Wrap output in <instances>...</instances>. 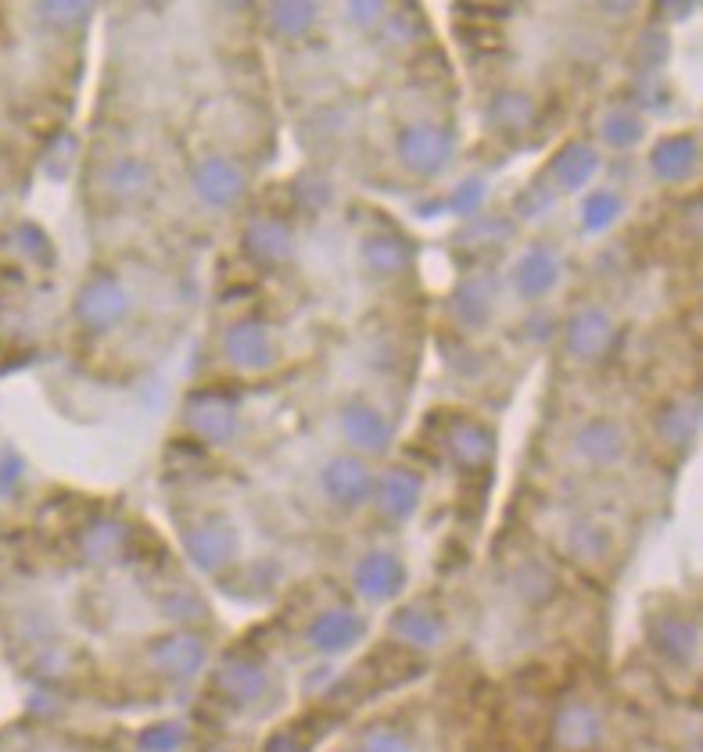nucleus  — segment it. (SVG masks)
I'll list each match as a JSON object with an SVG mask.
<instances>
[{
	"mask_svg": "<svg viewBox=\"0 0 703 752\" xmlns=\"http://www.w3.org/2000/svg\"><path fill=\"white\" fill-rule=\"evenodd\" d=\"M126 308H130V294L112 272L90 277V283L79 291V301H76V316L87 326H93V330H108V326L126 316Z\"/></svg>",
	"mask_w": 703,
	"mask_h": 752,
	"instance_id": "f257e3e1",
	"label": "nucleus"
},
{
	"mask_svg": "<svg viewBox=\"0 0 703 752\" xmlns=\"http://www.w3.org/2000/svg\"><path fill=\"white\" fill-rule=\"evenodd\" d=\"M399 150H402L405 166L431 176L449 166V158L456 150V136L445 126H410L399 136Z\"/></svg>",
	"mask_w": 703,
	"mask_h": 752,
	"instance_id": "f03ea898",
	"label": "nucleus"
},
{
	"mask_svg": "<svg viewBox=\"0 0 703 752\" xmlns=\"http://www.w3.org/2000/svg\"><path fill=\"white\" fill-rule=\"evenodd\" d=\"M183 545L201 570H223L237 555V535L226 519H201L198 527L187 530Z\"/></svg>",
	"mask_w": 703,
	"mask_h": 752,
	"instance_id": "7ed1b4c3",
	"label": "nucleus"
},
{
	"mask_svg": "<svg viewBox=\"0 0 703 752\" xmlns=\"http://www.w3.org/2000/svg\"><path fill=\"white\" fill-rule=\"evenodd\" d=\"M614 340V323L603 308H585L578 312L567 326V348H571L578 359H600V355L611 348Z\"/></svg>",
	"mask_w": 703,
	"mask_h": 752,
	"instance_id": "20e7f679",
	"label": "nucleus"
},
{
	"mask_svg": "<svg viewBox=\"0 0 703 752\" xmlns=\"http://www.w3.org/2000/svg\"><path fill=\"white\" fill-rule=\"evenodd\" d=\"M194 190L205 204H230L245 190V172H241L230 158H209L201 161L194 172Z\"/></svg>",
	"mask_w": 703,
	"mask_h": 752,
	"instance_id": "39448f33",
	"label": "nucleus"
},
{
	"mask_svg": "<svg viewBox=\"0 0 703 752\" xmlns=\"http://www.w3.org/2000/svg\"><path fill=\"white\" fill-rule=\"evenodd\" d=\"M152 660L158 670H166L172 677H191L194 670H201L205 663V641L198 635H169V638H158L152 646Z\"/></svg>",
	"mask_w": 703,
	"mask_h": 752,
	"instance_id": "423d86ee",
	"label": "nucleus"
},
{
	"mask_svg": "<svg viewBox=\"0 0 703 752\" xmlns=\"http://www.w3.org/2000/svg\"><path fill=\"white\" fill-rule=\"evenodd\" d=\"M187 423H191V430H198L205 441H226L237 427L234 402H226L223 394H198V399H191V405H187Z\"/></svg>",
	"mask_w": 703,
	"mask_h": 752,
	"instance_id": "0eeeda50",
	"label": "nucleus"
},
{
	"mask_svg": "<svg viewBox=\"0 0 703 752\" xmlns=\"http://www.w3.org/2000/svg\"><path fill=\"white\" fill-rule=\"evenodd\" d=\"M226 355L234 359L241 369H266L274 362V345H269V334L263 323H237L226 330Z\"/></svg>",
	"mask_w": 703,
	"mask_h": 752,
	"instance_id": "6e6552de",
	"label": "nucleus"
},
{
	"mask_svg": "<svg viewBox=\"0 0 703 752\" xmlns=\"http://www.w3.org/2000/svg\"><path fill=\"white\" fill-rule=\"evenodd\" d=\"M323 487H327V495H331L334 502H342V505H359L362 498L370 495L373 481H370V470L362 467L359 459L342 456V459H334V462H331L327 473H323Z\"/></svg>",
	"mask_w": 703,
	"mask_h": 752,
	"instance_id": "1a4fd4ad",
	"label": "nucleus"
},
{
	"mask_svg": "<svg viewBox=\"0 0 703 752\" xmlns=\"http://www.w3.org/2000/svg\"><path fill=\"white\" fill-rule=\"evenodd\" d=\"M402 581H405V570L388 552H373L356 566V587L367 598H391L402 587Z\"/></svg>",
	"mask_w": 703,
	"mask_h": 752,
	"instance_id": "9d476101",
	"label": "nucleus"
},
{
	"mask_svg": "<svg viewBox=\"0 0 703 752\" xmlns=\"http://www.w3.org/2000/svg\"><path fill=\"white\" fill-rule=\"evenodd\" d=\"M696 155H700V147L696 141L689 133H679V136H668V141H660L654 147V172L660 176V180H668V183H679V180H689L696 169Z\"/></svg>",
	"mask_w": 703,
	"mask_h": 752,
	"instance_id": "9b49d317",
	"label": "nucleus"
},
{
	"mask_svg": "<svg viewBox=\"0 0 703 752\" xmlns=\"http://www.w3.org/2000/svg\"><path fill=\"white\" fill-rule=\"evenodd\" d=\"M600 717H596V709L585 706V703H567L560 714H557V742L567 749V752H581V749H589V745H596V738H600Z\"/></svg>",
	"mask_w": 703,
	"mask_h": 752,
	"instance_id": "f8f14e48",
	"label": "nucleus"
},
{
	"mask_svg": "<svg viewBox=\"0 0 703 752\" xmlns=\"http://www.w3.org/2000/svg\"><path fill=\"white\" fill-rule=\"evenodd\" d=\"M342 427L348 434V441L362 448V451H384L388 441H391V427H388V419L377 413V408L370 405H348L345 408V416H342Z\"/></svg>",
	"mask_w": 703,
	"mask_h": 752,
	"instance_id": "ddd939ff",
	"label": "nucleus"
},
{
	"mask_svg": "<svg viewBox=\"0 0 703 752\" xmlns=\"http://www.w3.org/2000/svg\"><path fill=\"white\" fill-rule=\"evenodd\" d=\"M245 248L259 262H280L291 255V229L280 218H252L245 229Z\"/></svg>",
	"mask_w": 703,
	"mask_h": 752,
	"instance_id": "4468645a",
	"label": "nucleus"
},
{
	"mask_svg": "<svg viewBox=\"0 0 703 752\" xmlns=\"http://www.w3.org/2000/svg\"><path fill=\"white\" fill-rule=\"evenodd\" d=\"M359 635H362V620L352 617V613H345V609L323 613V617L313 627H309V641H313V646L323 649V652H342Z\"/></svg>",
	"mask_w": 703,
	"mask_h": 752,
	"instance_id": "2eb2a0df",
	"label": "nucleus"
},
{
	"mask_svg": "<svg viewBox=\"0 0 703 752\" xmlns=\"http://www.w3.org/2000/svg\"><path fill=\"white\" fill-rule=\"evenodd\" d=\"M596 169H600V155L581 141H571L557 158H553V176H557L560 187H567V190L585 187L592 176H596Z\"/></svg>",
	"mask_w": 703,
	"mask_h": 752,
	"instance_id": "dca6fc26",
	"label": "nucleus"
},
{
	"mask_svg": "<svg viewBox=\"0 0 703 752\" xmlns=\"http://www.w3.org/2000/svg\"><path fill=\"white\" fill-rule=\"evenodd\" d=\"M215 685L234 703H255L266 692V674L255 663L245 660H226L215 674Z\"/></svg>",
	"mask_w": 703,
	"mask_h": 752,
	"instance_id": "f3484780",
	"label": "nucleus"
},
{
	"mask_svg": "<svg viewBox=\"0 0 703 752\" xmlns=\"http://www.w3.org/2000/svg\"><path fill=\"white\" fill-rule=\"evenodd\" d=\"M449 451L456 456V462H464V467H481V462L492 459L495 451V437L489 427H481V423H456L453 434H449Z\"/></svg>",
	"mask_w": 703,
	"mask_h": 752,
	"instance_id": "a211bd4d",
	"label": "nucleus"
},
{
	"mask_svg": "<svg viewBox=\"0 0 703 752\" xmlns=\"http://www.w3.org/2000/svg\"><path fill=\"white\" fill-rule=\"evenodd\" d=\"M557 277H560V262L549 248H532L517 266V287L527 298L546 294L549 287L557 283Z\"/></svg>",
	"mask_w": 703,
	"mask_h": 752,
	"instance_id": "6ab92c4d",
	"label": "nucleus"
},
{
	"mask_svg": "<svg viewBox=\"0 0 703 752\" xmlns=\"http://www.w3.org/2000/svg\"><path fill=\"white\" fill-rule=\"evenodd\" d=\"M578 448H581V456L592 462H614L621 451H625V437H621V430L611 419H592V423H585V430L578 434Z\"/></svg>",
	"mask_w": 703,
	"mask_h": 752,
	"instance_id": "aec40b11",
	"label": "nucleus"
},
{
	"mask_svg": "<svg viewBox=\"0 0 703 752\" xmlns=\"http://www.w3.org/2000/svg\"><path fill=\"white\" fill-rule=\"evenodd\" d=\"M416 498H421V481L410 470H391L381 481V509L388 516H410L416 509Z\"/></svg>",
	"mask_w": 703,
	"mask_h": 752,
	"instance_id": "412c9836",
	"label": "nucleus"
},
{
	"mask_svg": "<svg viewBox=\"0 0 703 752\" xmlns=\"http://www.w3.org/2000/svg\"><path fill=\"white\" fill-rule=\"evenodd\" d=\"M362 262H367L373 272H402L410 266V244L402 237H367L362 244Z\"/></svg>",
	"mask_w": 703,
	"mask_h": 752,
	"instance_id": "4be33fe9",
	"label": "nucleus"
},
{
	"mask_svg": "<svg viewBox=\"0 0 703 752\" xmlns=\"http://www.w3.org/2000/svg\"><path fill=\"white\" fill-rule=\"evenodd\" d=\"M453 312L459 316V323L478 326L489 319L492 312V283L489 280H470L467 287H459L453 298Z\"/></svg>",
	"mask_w": 703,
	"mask_h": 752,
	"instance_id": "5701e85b",
	"label": "nucleus"
},
{
	"mask_svg": "<svg viewBox=\"0 0 703 752\" xmlns=\"http://www.w3.org/2000/svg\"><path fill=\"white\" fill-rule=\"evenodd\" d=\"M104 183L119 198H137V194H144L147 187H152V166H144V161H137V158H123V161H115V166L108 169Z\"/></svg>",
	"mask_w": 703,
	"mask_h": 752,
	"instance_id": "b1692460",
	"label": "nucleus"
},
{
	"mask_svg": "<svg viewBox=\"0 0 703 752\" xmlns=\"http://www.w3.org/2000/svg\"><path fill=\"white\" fill-rule=\"evenodd\" d=\"M654 641H657L660 652L671 655V660H689V655H693V649H696V627L689 624V620L668 617V620L657 624Z\"/></svg>",
	"mask_w": 703,
	"mask_h": 752,
	"instance_id": "393cba45",
	"label": "nucleus"
},
{
	"mask_svg": "<svg viewBox=\"0 0 703 752\" xmlns=\"http://www.w3.org/2000/svg\"><path fill=\"white\" fill-rule=\"evenodd\" d=\"M395 631L405 641H413V646H435L442 638V624L435 613H427V609H402L395 617Z\"/></svg>",
	"mask_w": 703,
	"mask_h": 752,
	"instance_id": "a878e982",
	"label": "nucleus"
},
{
	"mask_svg": "<svg viewBox=\"0 0 703 752\" xmlns=\"http://www.w3.org/2000/svg\"><path fill=\"white\" fill-rule=\"evenodd\" d=\"M119 549H123V527L112 524V519H101L83 535V552L90 559H112Z\"/></svg>",
	"mask_w": 703,
	"mask_h": 752,
	"instance_id": "bb28decb",
	"label": "nucleus"
},
{
	"mask_svg": "<svg viewBox=\"0 0 703 752\" xmlns=\"http://www.w3.org/2000/svg\"><path fill=\"white\" fill-rule=\"evenodd\" d=\"M621 215V198L606 194V190H600V194H592L585 201V209H581V226L589 229V234H600V229L614 226V218Z\"/></svg>",
	"mask_w": 703,
	"mask_h": 752,
	"instance_id": "cd10ccee",
	"label": "nucleus"
},
{
	"mask_svg": "<svg viewBox=\"0 0 703 752\" xmlns=\"http://www.w3.org/2000/svg\"><path fill=\"white\" fill-rule=\"evenodd\" d=\"M269 22H274V30H280V33L299 36L316 22V4H274L269 8Z\"/></svg>",
	"mask_w": 703,
	"mask_h": 752,
	"instance_id": "c85d7f7f",
	"label": "nucleus"
},
{
	"mask_svg": "<svg viewBox=\"0 0 703 752\" xmlns=\"http://www.w3.org/2000/svg\"><path fill=\"white\" fill-rule=\"evenodd\" d=\"M603 133H606V141H611L614 147H632L643 136V122H639V115H632V112H614L611 119H606Z\"/></svg>",
	"mask_w": 703,
	"mask_h": 752,
	"instance_id": "c756f323",
	"label": "nucleus"
},
{
	"mask_svg": "<svg viewBox=\"0 0 703 752\" xmlns=\"http://www.w3.org/2000/svg\"><path fill=\"white\" fill-rule=\"evenodd\" d=\"M492 115L503 122V126H524V122L532 119V101H527L524 93H503V98L492 104Z\"/></svg>",
	"mask_w": 703,
	"mask_h": 752,
	"instance_id": "7c9ffc66",
	"label": "nucleus"
},
{
	"mask_svg": "<svg viewBox=\"0 0 703 752\" xmlns=\"http://www.w3.org/2000/svg\"><path fill=\"white\" fill-rule=\"evenodd\" d=\"M90 11H93L90 4H40L36 15L44 22H51V25H58V30H69V25L87 22Z\"/></svg>",
	"mask_w": 703,
	"mask_h": 752,
	"instance_id": "2f4dec72",
	"label": "nucleus"
},
{
	"mask_svg": "<svg viewBox=\"0 0 703 752\" xmlns=\"http://www.w3.org/2000/svg\"><path fill=\"white\" fill-rule=\"evenodd\" d=\"M180 742H183V728H180V723H155V728H147L141 734V745L147 752H172Z\"/></svg>",
	"mask_w": 703,
	"mask_h": 752,
	"instance_id": "473e14b6",
	"label": "nucleus"
},
{
	"mask_svg": "<svg viewBox=\"0 0 703 752\" xmlns=\"http://www.w3.org/2000/svg\"><path fill=\"white\" fill-rule=\"evenodd\" d=\"M693 427H696V413H693L689 405H674V408H668V416H665V434L671 437V441L685 445L689 437H693Z\"/></svg>",
	"mask_w": 703,
	"mask_h": 752,
	"instance_id": "72a5a7b5",
	"label": "nucleus"
},
{
	"mask_svg": "<svg viewBox=\"0 0 703 752\" xmlns=\"http://www.w3.org/2000/svg\"><path fill=\"white\" fill-rule=\"evenodd\" d=\"M549 204H553V190L549 187H527L524 194L517 198V212L535 218V215H543Z\"/></svg>",
	"mask_w": 703,
	"mask_h": 752,
	"instance_id": "f704fd0d",
	"label": "nucleus"
},
{
	"mask_svg": "<svg viewBox=\"0 0 703 752\" xmlns=\"http://www.w3.org/2000/svg\"><path fill=\"white\" fill-rule=\"evenodd\" d=\"M362 752H410V745H405V738L395 734V731H370L367 742H362Z\"/></svg>",
	"mask_w": 703,
	"mask_h": 752,
	"instance_id": "c9c22d12",
	"label": "nucleus"
},
{
	"mask_svg": "<svg viewBox=\"0 0 703 752\" xmlns=\"http://www.w3.org/2000/svg\"><path fill=\"white\" fill-rule=\"evenodd\" d=\"M481 201H484V187L478 180H470V183H464V187L456 190L449 204H453L456 212H478Z\"/></svg>",
	"mask_w": 703,
	"mask_h": 752,
	"instance_id": "e433bc0d",
	"label": "nucleus"
},
{
	"mask_svg": "<svg viewBox=\"0 0 703 752\" xmlns=\"http://www.w3.org/2000/svg\"><path fill=\"white\" fill-rule=\"evenodd\" d=\"M15 237H22V240H19V248H22L25 255L40 258V251H47V240H44V234H40V229H36V226H30V223L19 226V229H15Z\"/></svg>",
	"mask_w": 703,
	"mask_h": 752,
	"instance_id": "4c0bfd02",
	"label": "nucleus"
},
{
	"mask_svg": "<svg viewBox=\"0 0 703 752\" xmlns=\"http://www.w3.org/2000/svg\"><path fill=\"white\" fill-rule=\"evenodd\" d=\"M381 4H373V0H367V4H352L348 8V15H352V22H359V25H370V22H377L381 19Z\"/></svg>",
	"mask_w": 703,
	"mask_h": 752,
	"instance_id": "58836bf2",
	"label": "nucleus"
},
{
	"mask_svg": "<svg viewBox=\"0 0 703 752\" xmlns=\"http://www.w3.org/2000/svg\"><path fill=\"white\" fill-rule=\"evenodd\" d=\"M266 752H305V745H302L294 734L283 731V734H274V738H269V742H266Z\"/></svg>",
	"mask_w": 703,
	"mask_h": 752,
	"instance_id": "ea45409f",
	"label": "nucleus"
},
{
	"mask_svg": "<svg viewBox=\"0 0 703 752\" xmlns=\"http://www.w3.org/2000/svg\"><path fill=\"white\" fill-rule=\"evenodd\" d=\"M643 50L650 54V58H665V54H668L665 36H660V33H650V36L643 40ZM643 50H639V54H643Z\"/></svg>",
	"mask_w": 703,
	"mask_h": 752,
	"instance_id": "a19ab883",
	"label": "nucleus"
}]
</instances>
